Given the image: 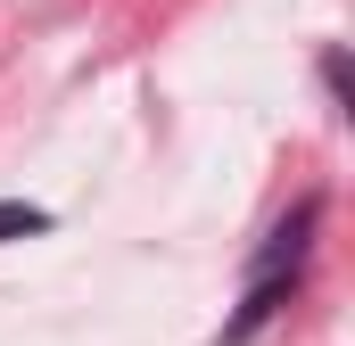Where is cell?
I'll list each match as a JSON object with an SVG mask.
<instances>
[{"label":"cell","instance_id":"obj_1","mask_svg":"<svg viewBox=\"0 0 355 346\" xmlns=\"http://www.w3.org/2000/svg\"><path fill=\"white\" fill-rule=\"evenodd\" d=\"M33 231H50V206H33V198H0V248H8V239H33Z\"/></svg>","mask_w":355,"mask_h":346}]
</instances>
